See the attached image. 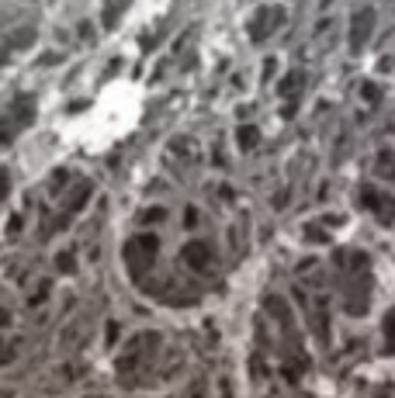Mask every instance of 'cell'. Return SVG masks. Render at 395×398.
<instances>
[{"label":"cell","instance_id":"2","mask_svg":"<svg viewBox=\"0 0 395 398\" xmlns=\"http://www.w3.org/2000/svg\"><path fill=\"white\" fill-rule=\"evenodd\" d=\"M239 142H243V146H253V142H257V132H250V128L239 132Z\"/></svg>","mask_w":395,"mask_h":398},{"label":"cell","instance_id":"1","mask_svg":"<svg viewBox=\"0 0 395 398\" xmlns=\"http://www.w3.org/2000/svg\"><path fill=\"white\" fill-rule=\"evenodd\" d=\"M375 28V14L371 11H360V14H354V32H351V42H354L357 49H360V42H364V35Z\"/></svg>","mask_w":395,"mask_h":398}]
</instances>
